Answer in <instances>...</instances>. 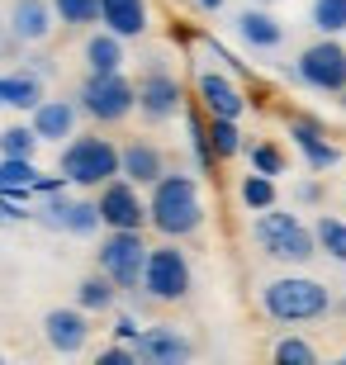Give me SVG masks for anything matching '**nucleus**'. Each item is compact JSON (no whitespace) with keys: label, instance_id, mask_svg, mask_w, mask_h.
I'll use <instances>...</instances> for the list:
<instances>
[{"label":"nucleus","instance_id":"4","mask_svg":"<svg viewBox=\"0 0 346 365\" xmlns=\"http://www.w3.org/2000/svg\"><path fill=\"white\" fill-rule=\"evenodd\" d=\"M57 171L67 176V185H105L119 176V148L100 133H76L57 157Z\"/></svg>","mask_w":346,"mask_h":365},{"label":"nucleus","instance_id":"19","mask_svg":"<svg viewBox=\"0 0 346 365\" xmlns=\"http://www.w3.org/2000/svg\"><path fill=\"white\" fill-rule=\"evenodd\" d=\"M238 38L256 53H275L280 43H285V24H280L270 10H242L238 14Z\"/></svg>","mask_w":346,"mask_h":365},{"label":"nucleus","instance_id":"21","mask_svg":"<svg viewBox=\"0 0 346 365\" xmlns=\"http://www.w3.org/2000/svg\"><path fill=\"white\" fill-rule=\"evenodd\" d=\"M43 100V71H10L0 76V109H29Z\"/></svg>","mask_w":346,"mask_h":365},{"label":"nucleus","instance_id":"13","mask_svg":"<svg viewBox=\"0 0 346 365\" xmlns=\"http://www.w3.org/2000/svg\"><path fill=\"white\" fill-rule=\"evenodd\" d=\"M5 24H10V38H14V43L34 48V43H43L48 34H53L57 10H53V0H14Z\"/></svg>","mask_w":346,"mask_h":365},{"label":"nucleus","instance_id":"27","mask_svg":"<svg viewBox=\"0 0 346 365\" xmlns=\"http://www.w3.org/2000/svg\"><path fill=\"white\" fill-rule=\"evenodd\" d=\"M209 148H213V157H238L247 148L238 133V119H209Z\"/></svg>","mask_w":346,"mask_h":365},{"label":"nucleus","instance_id":"3","mask_svg":"<svg viewBox=\"0 0 346 365\" xmlns=\"http://www.w3.org/2000/svg\"><path fill=\"white\" fill-rule=\"evenodd\" d=\"M261 309L275 323H313L332 309V294H327V284L308 280V275H285V280H270L261 289Z\"/></svg>","mask_w":346,"mask_h":365},{"label":"nucleus","instance_id":"26","mask_svg":"<svg viewBox=\"0 0 346 365\" xmlns=\"http://www.w3.org/2000/svg\"><path fill=\"white\" fill-rule=\"evenodd\" d=\"M242 204H247L252 214L270 209V204H275V176H266V171H252V176L242 180Z\"/></svg>","mask_w":346,"mask_h":365},{"label":"nucleus","instance_id":"7","mask_svg":"<svg viewBox=\"0 0 346 365\" xmlns=\"http://www.w3.org/2000/svg\"><path fill=\"white\" fill-rule=\"evenodd\" d=\"M190 261L185 252L175 247V237L166 247H152L147 252V271H143V294L157 299V304H180L190 294Z\"/></svg>","mask_w":346,"mask_h":365},{"label":"nucleus","instance_id":"23","mask_svg":"<svg viewBox=\"0 0 346 365\" xmlns=\"http://www.w3.org/2000/svg\"><path fill=\"white\" fill-rule=\"evenodd\" d=\"M114 294H119V284L109 280L105 271H100V275H86V280L76 284V304L86 313H109V309H114Z\"/></svg>","mask_w":346,"mask_h":365},{"label":"nucleus","instance_id":"28","mask_svg":"<svg viewBox=\"0 0 346 365\" xmlns=\"http://www.w3.org/2000/svg\"><path fill=\"white\" fill-rule=\"evenodd\" d=\"M43 138L34 133V123H10L5 133H0V157H34Z\"/></svg>","mask_w":346,"mask_h":365},{"label":"nucleus","instance_id":"35","mask_svg":"<svg viewBox=\"0 0 346 365\" xmlns=\"http://www.w3.org/2000/svg\"><path fill=\"white\" fill-rule=\"evenodd\" d=\"M200 10H223V0H195Z\"/></svg>","mask_w":346,"mask_h":365},{"label":"nucleus","instance_id":"14","mask_svg":"<svg viewBox=\"0 0 346 365\" xmlns=\"http://www.w3.org/2000/svg\"><path fill=\"white\" fill-rule=\"evenodd\" d=\"M43 218H48L53 228L71 232V237H86V232H95L100 223H105V218H100V204H95V200H67L62 190H57L53 200H48Z\"/></svg>","mask_w":346,"mask_h":365},{"label":"nucleus","instance_id":"30","mask_svg":"<svg viewBox=\"0 0 346 365\" xmlns=\"http://www.w3.org/2000/svg\"><path fill=\"white\" fill-rule=\"evenodd\" d=\"M53 10H57V19L62 24H95L100 19V0H53Z\"/></svg>","mask_w":346,"mask_h":365},{"label":"nucleus","instance_id":"6","mask_svg":"<svg viewBox=\"0 0 346 365\" xmlns=\"http://www.w3.org/2000/svg\"><path fill=\"white\" fill-rule=\"evenodd\" d=\"M138 109V86L123 81V71H91L81 86V114L95 123H119Z\"/></svg>","mask_w":346,"mask_h":365},{"label":"nucleus","instance_id":"38","mask_svg":"<svg viewBox=\"0 0 346 365\" xmlns=\"http://www.w3.org/2000/svg\"><path fill=\"white\" fill-rule=\"evenodd\" d=\"M342 95H346V91H342Z\"/></svg>","mask_w":346,"mask_h":365},{"label":"nucleus","instance_id":"1","mask_svg":"<svg viewBox=\"0 0 346 365\" xmlns=\"http://www.w3.org/2000/svg\"><path fill=\"white\" fill-rule=\"evenodd\" d=\"M147 223L161 237H190V232H200L204 200H200L195 176H185V171H161V180L152 185V200H147Z\"/></svg>","mask_w":346,"mask_h":365},{"label":"nucleus","instance_id":"31","mask_svg":"<svg viewBox=\"0 0 346 365\" xmlns=\"http://www.w3.org/2000/svg\"><path fill=\"white\" fill-rule=\"evenodd\" d=\"M247 157H252V171H266V176H280L285 171V152L275 148V143H247Z\"/></svg>","mask_w":346,"mask_h":365},{"label":"nucleus","instance_id":"10","mask_svg":"<svg viewBox=\"0 0 346 365\" xmlns=\"http://www.w3.org/2000/svg\"><path fill=\"white\" fill-rule=\"evenodd\" d=\"M100 218H105V228H143L147 223V204L138 200V185L128 176H114L100 185Z\"/></svg>","mask_w":346,"mask_h":365},{"label":"nucleus","instance_id":"37","mask_svg":"<svg viewBox=\"0 0 346 365\" xmlns=\"http://www.w3.org/2000/svg\"><path fill=\"white\" fill-rule=\"evenodd\" d=\"M0 365H5V361H0Z\"/></svg>","mask_w":346,"mask_h":365},{"label":"nucleus","instance_id":"16","mask_svg":"<svg viewBox=\"0 0 346 365\" xmlns=\"http://www.w3.org/2000/svg\"><path fill=\"white\" fill-rule=\"evenodd\" d=\"M76 119H81V105H71V100H39L29 123L43 143H62V138H76Z\"/></svg>","mask_w":346,"mask_h":365},{"label":"nucleus","instance_id":"33","mask_svg":"<svg viewBox=\"0 0 346 365\" xmlns=\"http://www.w3.org/2000/svg\"><path fill=\"white\" fill-rule=\"evenodd\" d=\"M128 361H138L133 346H105L100 351V365H128Z\"/></svg>","mask_w":346,"mask_h":365},{"label":"nucleus","instance_id":"5","mask_svg":"<svg viewBox=\"0 0 346 365\" xmlns=\"http://www.w3.org/2000/svg\"><path fill=\"white\" fill-rule=\"evenodd\" d=\"M147 252H152V247L143 242L138 228H109V237L100 242V252H95V261H100V271L119 284V289H138V284H143V271H147Z\"/></svg>","mask_w":346,"mask_h":365},{"label":"nucleus","instance_id":"20","mask_svg":"<svg viewBox=\"0 0 346 365\" xmlns=\"http://www.w3.org/2000/svg\"><path fill=\"white\" fill-rule=\"evenodd\" d=\"M100 24L119 38H138L147 29V0H100Z\"/></svg>","mask_w":346,"mask_h":365},{"label":"nucleus","instance_id":"22","mask_svg":"<svg viewBox=\"0 0 346 365\" xmlns=\"http://www.w3.org/2000/svg\"><path fill=\"white\" fill-rule=\"evenodd\" d=\"M86 67L91 71H119L123 67V38L114 29H100L86 38Z\"/></svg>","mask_w":346,"mask_h":365},{"label":"nucleus","instance_id":"11","mask_svg":"<svg viewBox=\"0 0 346 365\" xmlns=\"http://www.w3.org/2000/svg\"><path fill=\"white\" fill-rule=\"evenodd\" d=\"M133 351L147 365H180V361H190V337L175 332L171 323H157V327H143L133 337Z\"/></svg>","mask_w":346,"mask_h":365},{"label":"nucleus","instance_id":"25","mask_svg":"<svg viewBox=\"0 0 346 365\" xmlns=\"http://www.w3.org/2000/svg\"><path fill=\"white\" fill-rule=\"evenodd\" d=\"M34 185H39L34 157H0V190H34Z\"/></svg>","mask_w":346,"mask_h":365},{"label":"nucleus","instance_id":"17","mask_svg":"<svg viewBox=\"0 0 346 365\" xmlns=\"http://www.w3.org/2000/svg\"><path fill=\"white\" fill-rule=\"evenodd\" d=\"M161 171H166V157L147 138H133L128 148H119V176H128L133 185H157Z\"/></svg>","mask_w":346,"mask_h":365},{"label":"nucleus","instance_id":"9","mask_svg":"<svg viewBox=\"0 0 346 365\" xmlns=\"http://www.w3.org/2000/svg\"><path fill=\"white\" fill-rule=\"evenodd\" d=\"M180 105H185L180 81H175L171 71H161V67H147L143 81H138V114H143L147 123H166V119L180 114Z\"/></svg>","mask_w":346,"mask_h":365},{"label":"nucleus","instance_id":"32","mask_svg":"<svg viewBox=\"0 0 346 365\" xmlns=\"http://www.w3.org/2000/svg\"><path fill=\"white\" fill-rule=\"evenodd\" d=\"M275 361L280 365H313L318 351H313L304 337H285V341H275Z\"/></svg>","mask_w":346,"mask_h":365},{"label":"nucleus","instance_id":"34","mask_svg":"<svg viewBox=\"0 0 346 365\" xmlns=\"http://www.w3.org/2000/svg\"><path fill=\"white\" fill-rule=\"evenodd\" d=\"M114 332H119V341H133L138 332H143V327H138L133 318H128V313H119V323H114Z\"/></svg>","mask_w":346,"mask_h":365},{"label":"nucleus","instance_id":"24","mask_svg":"<svg viewBox=\"0 0 346 365\" xmlns=\"http://www.w3.org/2000/svg\"><path fill=\"white\" fill-rule=\"evenodd\" d=\"M313 237H318V252L332 261H346V223L332 214H322L318 223H313Z\"/></svg>","mask_w":346,"mask_h":365},{"label":"nucleus","instance_id":"29","mask_svg":"<svg viewBox=\"0 0 346 365\" xmlns=\"http://www.w3.org/2000/svg\"><path fill=\"white\" fill-rule=\"evenodd\" d=\"M313 29L318 34H346V0H313Z\"/></svg>","mask_w":346,"mask_h":365},{"label":"nucleus","instance_id":"8","mask_svg":"<svg viewBox=\"0 0 346 365\" xmlns=\"http://www.w3.org/2000/svg\"><path fill=\"white\" fill-rule=\"evenodd\" d=\"M294 76L304 86H313V91H322V95H342L346 91V48L332 34H322L318 43H308L304 53H299Z\"/></svg>","mask_w":346,"mask_h":365},{"label":"nucleus","instance_id":"36","mask_svg":"<svg viewBox=\"0 0 346 365\" xmlns=\"http://www.w3.org/2000/svg\"><path fill=\"white\" fill-rule=\"evenodd\" d=\"M5 38H10V24H5V19H0V43H5Z\"/></svg>","mask_w":346,"mask_h":365},{"label":"nucleus","instance_id":"2","mask_svg":"<svg viewBox=\"0 0 346 365\" xmlns=\"http://www.w3.org/2000/svg\"><path fill=\"white\" fill-rule=\"evenodd\" d=\"M252 237H256V247H261L270 261H290V266H304L308 257H318V237H313V228H308L304 218H294V214H280L275 204L256 214Z\"/></svg>","mask_w":346,"mask_h":365},{"label":"nucleus","instance_id":"12","mask_svg":"<svg viewBox=\"0 0 346 365\" xmlns=\"http://www.w3.org/2000/svg\"><path fill=\"white\" fill-rule=\"evenodd\" d=\"M43 337L57 356H76L91 341V318H86V309H53L43 318Z\"/></svg>","mask_w":346,"mask_h":365},{"label":"nucleus","instance_id":"15","mask_svg":"<svg viewBox=\"0 0 346 365\" xmlns=\"http://www.w3.org/2000/svg\"><path fill=\"white\" fill-rule=\"evenodd\" d=\"M195 91H200V105H204L209 119H238L242 109H247L242 91L233 86V76H223V71H200Z\"/></svg>","mask_w":346,"mask_h":365},{"label":"nucleus","instance_id":"18","mask_svg":"<svg viewBox=\"0 0 346 365\" xmlns=\"http://www.w3.org/2000/svg\"><path fill=\"white\" fill-rule=\"evenodd\" d=\"M290 138L299 143V152H304V162H308V171H327V166H337L342 162V152L322 138V128L313 119H290Z\"/></svg>","mask_w":346,"mask_h":365}]
</instances>
